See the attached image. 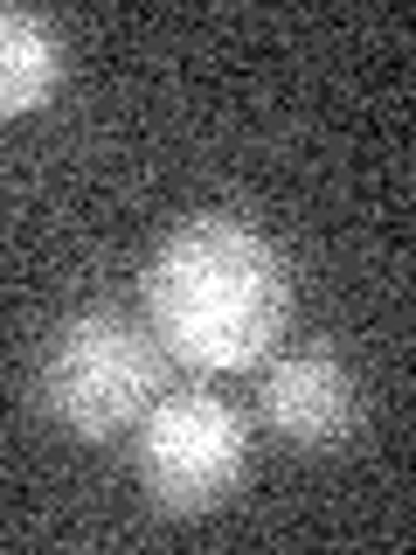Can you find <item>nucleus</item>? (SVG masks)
Returning a JSON list of instances; mask_svg holds the SVG:
<instances>
[{
    "label": "nucleus",
    "mask_w": 416,
    "mask_h": 555,
    "mask_svg": "<svg viewBox=\"0 0 416 555\" xmlns=\"http://www.w3.org/2000/svg\"><path fill=\"white\" fill-rule=\"evenodd\" d=\"M146 320L167 354L195 369H243L271 354L291 320V271L243 216L181 222L146 271Z\"/></svg>",
    "instance_id": "obj_1"
},
{
    "label": "nucleus",
    "mask_w": 416,
    "mask_h": 555,
    "mask_svg": "<svg viewBox=\"0 0 416 555\" xmlns=\"http://www.w3.org/2000/svg\"><path fill=\"white\" fill-rule=\"evenodd\" d=\"M42 403L77 438H112L160 403V340L112 306H91L56 326L42 354Z\"/></svg>",
    "instance_id": "obj_2"
},
{
    "label": "nucleus",
    "mask_w": 416,
    "mask_h": 555,
    "mask_svg": "<svg viewBox=\"0 0 416 555\" xmlns=\"http://www.w3.org/2000/svg\"><path fill=\"white\" fill-rule=\"evenodd\" d=\"M243 416L216 396H167L139 430V479L167 514H202L243 479Z\"/></svg>",
    "instance_id": "obj_3"
},
{
    "label": "nucleus",
    "mask_w": 416,
    "mask_h": 555,
    "mask_svg": "<svg viewBox=\"0 0 416 555\" xmlns=\"http://www.w3.org/2000/svg\"><path fill=\"white\" fill-rule=\"evenodd\" d=\"M257 403H264V424L277 430V438H291L306 451H326V444H340L347 430H354L361 389H354V375H347L334 354H285L264 375Z\"/></svg>",
    "instance_id": "obj_4"
},
{
    "label": "nucleus",
    "mask_w": 416,
    "mask_h": 555,
    "mask_svg": "<svg viewBox=\"0 0 416 555\" xmlns=\"http://www.w3.org/2000/svg\"><path fill=\"white\" fill-rule=\"evenodd\" d=\"M63 77V35L28 8H0V118L28 112Z\"/></svg>",
    "instance_id": "obj_5"
}]
</instances>
